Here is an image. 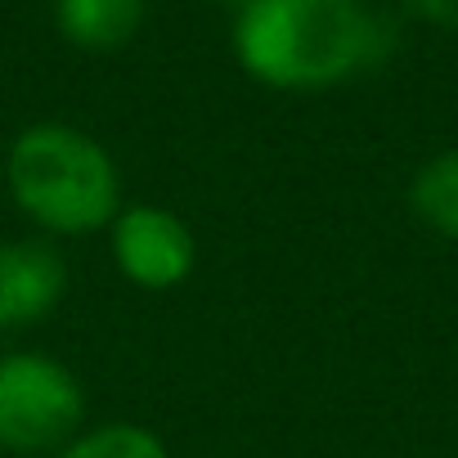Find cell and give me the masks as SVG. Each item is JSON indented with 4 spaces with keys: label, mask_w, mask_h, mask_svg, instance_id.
Segmentation results:
<instances>
[{
    "label": "cell",
    "mask_w": 458,
    "mask_h": 458,
    "mask_svg": "<svg viewBox=\"0 0 458 458\" xmlns=\"http://www.w3.org/2000/svg\"><path fill=\"white\" fill-rule=\"evenodd\" d=\"M5 189L41 239L99 234L122 211L117 157L68 122H32L10 140Z\"/></svg>",
    "instance_id": "7a4b0ae2"
},
{
    "label": "cell",
    "mask_w": 458,
    "mask_h": 458,
    "mask_svg": "<svg viewBox=\"0 0 458 458\" xmlns=\"http://www.w3.org/2000/svg\"><path fill=\"white\" fill-rule=\"evenodd\" d=\"M86 427V386L50 351H0V454H59Z\"/></svg>",
    "instance_id": "3957f363"
},
{
    "label": "cell",
    "mask_w": 458,
    "mask_h": 458,
    "mask_svg": "<svg viewBox=\"0 0 458 458\" xmlns=\"http://www.w3.org/2000/svg\"><path fill=\"white\" fill-rule=\"evenodd\" d=\"M229 46L252 81L310 95L377 68L395 37L364 0H248Z\"/></svg>",
    "instance_id": "6da1fadb"
},
{
    "label": "cell",
    "mask_w": 458,
    "mask_h": 458,
    "mask_svg": "<svg viewBox=\"0 0 458 458\" xmlns=\"http://www.w3.org/2000/svg\"><path fill=\"white\" fill-rule=\"evenodd\" d=\"M72 270L55 239H0V333L46 324L68 297Z\"/></svg>",
    "instance_id": "5b68a950"
},
{
    "label": "cell",
    "mask_w": 458,
    "mask_h": 458,
    "mask_svg": "<svg viewBox=\"0 0 458 458\" xmlns=\"http://www.w3.org/2000/svg\"><path fill=\"white\" fill-rule=\"evenodd\" d=\"M55 458H171V449L153 427L113 418V422L81 427Z\"/></svg>",
    "instance_id": "ba28073f"
},
{
    "label": "cell",
    "mask_w": 458,
    "mask_h": 458,
    "mask_svg": "<svg viewBox=\"0 0 458 458\" xmlns=\"http://www.w3.org/2000/svg\"><path fill=\"white\" fill-rule=\"evenodd\" d=\"M400 10L427 28L440 32H458V0H400Z\"/></svg>",
    "instance_id": "9c48e42d"
},
{
    "label": "cell",
    "mask_w": 458,
    "mask_h": 458,
    "mask_svg": "<svg viewBox=\"0 0 458 458\" xmlns=\"http://www.w3.org/2000/svg\"><path fill=\"white\" fill-rule=\"evenodd\" d=\"M117 275L140 293H171L198 270V239L180 211L162 202H122L108 225Z\"/></svg>",
    "instance_id": "277c9868"
},
{
    "label": "cell",
    "mask_w": 458,
    "mask_h": 458,
    "mask_svg": "<svg viewBox=\"0 0 458 458\" xmlns=\"http://www.w3.org/2000/svg\"><path fill=\"white\" fill-rule=\"evenodd\" d=\"M148 0H55V28L86 55H113L144 28Z\"/></svg>",
    "instance_id": "8992f818"
},
{
    "label": "cell",
    "mask_w": 458,
    "mask_h": 458,
    "mask_svg": "<svg viewBox=\"0 0 458 458\" xmlns=\"http://www.w3.org/2000/svg\"><path fill=\"white\" fill-rule=\"evenodd\" d=\"M409 211L436 239L458 243V148H440L413 171Z\"/></svg>",
    "instance_id": "52a82bcc"
},
{
    "label": "cell",
    "mask_w": 458,
    "mask_h": 458,
    "mask_svg": "<svg viewBox=\"0 0 458 458\" xmlns=\"http://www.w3.org/2000/svg\"><path fill=\"white\" fill-rule=\"evenodd\" d=\"M225 5H234V10H243V5H248V0H225Z\"/></svg>",
    "instance_id": "30bf717a"
}]
</instances>
